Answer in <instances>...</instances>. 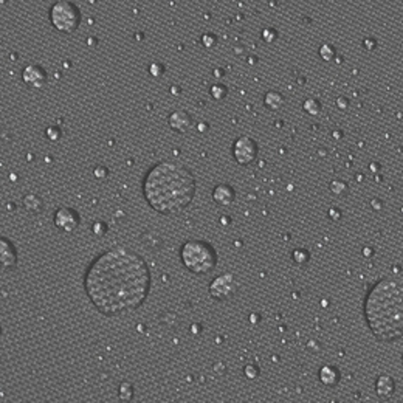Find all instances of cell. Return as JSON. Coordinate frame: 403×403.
<instances>
[{"instance_id":"cell-12","label":"cell","mask_w":403,"mask_h":403,"mask_svg":"<svg viewBox=\"0 0 403 403\" xmlns=\"http://www.w3.org/2000/svg\"><path fill=\"white\" fill-rule=\"evenodd\" d=\"M234 199H236V191H234L233 186H229L226 183H219L217 186H214V190H212V200L217 205L228 206V205L233 203Z\"/></svg>"},{"instance_id":"cell-20","label":"cell","mask_w":403,"mask_h":403,"mask_svg":"<svg viewBox=\"0 0 403 403\" xmlns=\"http://www.w3.org/2000/svg\"><path fill=\"white\" fill-rule=\"evenodd\" d=\"M292 259H293V261H295L298 265H306V264L309 262V259H310V254H309V251L304 250V248H296V250H293V253H292Z\"/></svg>"},{"instance_id":"cell-26","label":"cell","mask_w":403,"mask_h":403,"mask_svg":"<svg viewBox=\"0 0 403 403\" xmlns=\"http://www.w3.org/2000/svg\"><path fill=\"white\" fill-rule=\"evenodd\" d=\"M202 44H203V47H206V48H211L217 44V37H215V34H212V33H205L203 36H202Z\"/></svg>"},{"instance_id":"cell-14","label":"cell","mask_w":403,"mask_h":403,"mask_svg":"<svg viewBox=\"0 0 403 403\" xmlns=\"http://www.w3.org/2000/svg\"><path fill=\"white\" fill-rule=\"evenodd\" d=\"M318 377H320V382H321L323 385L329 386V388L337 386V385L340 383V379H341L340 371H338L335 366H329V365H326V366H323V368L320 369Z\"/></svg>"},{"instance_id":"cell-34","label":"cell","mask_w":403,"mask_h":403,"mask_svg":"<svg viewBox=\"0 0 403 403\" xmlns=\"http://www.w3.org/2000/svg\"><path fill=\"white\" fill-rule=\"evenodd\" d=\"M212 75H214L215 78H222V76H223V70H217V68H215V70L212 71Z\"/></svg>"},{"instance_id":"cell-22","label":"cell","mask_w":403,"mask_h":403,"mask_svg":"<svg viewBox=\"0 0 403 403\" xmlns=\"http://www.w3.org/2000/svg\"><path fill=\"white\" fill-rule=\"evenodd\" d=\"M132 396H134V388H132V385L123 383V385L120 386V399H121L123 402H129V400L132 399Z\"/></svg>"},{"instance_id":"cell-3","label":"cell","mask_w":403,"mask_h":403,"mask_svg":"<svg viewBox=\"0 0 403 403\" xmlns=\"http://www.w3.org/2000/svg\"><path fill=\"white\" fill-rule=\"evenodd\" d=\"M365 318L377 340L390 343L403 337V281L383 278L365 299Z\"/></svg>"},{"instance_id":"cell-35","label":"cell","mask_w":403,"mask_h":403,"mask_svg":"<svg viewBox=\"0 0 403 403\" xmlns=\"http://www.w3.org/2000/svg\"><path fill=\"white\" fill-rule=\"evenodd\" d=\"M402 365H403V355H402Z\"/></svg>"},{"instance_id":"cell-1","label":"cell","mask_w":403,"mask_h":403,"mask_svg":"<svg viewBox=\"0 0 403 403\" xmlns=\"http://www.w3.org/2000/svg\"><path fill=\"white\" fill-rule=\"evenodd\" d=\"M151 270L135 250L112 247L96 256L84 275V290L104 316L138 309L151 292Z\"/></svg>"},{"instance_id":"cell-31","label":"cell","mask_w":403,"mask_h":403,"mask_svg":"<svg viewBox=\"0 0 403 403\" xmlns=\"http://www.w3.org/2000/svg\"><path fill=\"white\" fill-rule=\"evenodd\" d=\"M363 47L365 48H368V50H374L377 47V40L376 39H371V37H368V39H365L363 40Z\"/></svg>"},{"instance_id":"cell-7","label":"cell","mask_w":403,"mask_h":403,"mask_svg":"<svg viewBox=\"0 0 403 403\" xmlns=\"http://www.w3.org/2000/svg\"><path fill=\"white\" fill-rule=\"evenodd\" d=\"M257 152H259L257 143L247 135L239 137L233 145V157H234V160L242 166L251 165L256 160Z\"/></svg>"},{"instance_id":"cell-21","label":"cell","mask_w":403,"mask_h":403,"mask_svg":"<svg viewBox=\"0 0 403 403\" xmlns=\"http://www.w3.org/2000/svg\"><path fill=\"white\" fill-rule=\"evenodd\" d=\"M320 56H321V59L323 61H332L334 57L337 56V50L334 45H330V44H323L320 47Z\"/></svg>"},{"instance_id":"cell-29","label":"cell","mask_w":403,"mask_h":403,"mask_svg":"<svg viewBox=\"0 0 403 403\" xmlns=\"http://www.w3.org/2000/svg\"><path fill=\"white\" fill-rule=\"evenodd\" d=\"M107 174H109V171H107L104 166H98V168L93 171V176H95L98 180H103V179H106V177H107Z\"/></svg>"},{"instance_id":"cell-5","label":"cell","mask_w":403,"mask_h":403,"mask_svg":"<svg viewBox=\"0 0 403 403\" xmlns=\"http://www.w3.org/2000/svg\"><path fill=\"white\" fill-rule=\"evenodd\" d=\"M50 22L61 33H73L81 25L79 8L68 0H59L50 8Z\"/></svg>"},{"instance_id":"cell-11","label":"cell","mask_w":403,"mask_h":403,"mask_svg":"<svg viewBox=\"0 0 403 403\" xmlns=\"http://www.w3.org/2000/svg\"><path fill=\"white\" fill-rule=\"evenodd\" d=\"M0 256H2V267L5 270H11L17 267V251L16 247L12 245L11 240L6 237L0 239Z\"/></svg>"},{"instance_id":"cell-30","label":"cell","mask_w":403,"mask_h":403,"mask_svg":"<svg viewBox=\"0 0 403 403\" xmlns=\"http://www.w3.org/2000/svg\"><path fill=\"white\" fill-rule=\"evenodd\" d=\"M337 106H338V109L346 110L348 106H349V99H348L346 96H340V98L337 99Z\"/></svg>"},{"instance_id":"cell-19","label":"cell","mask_w":403,"mask_h":403,"mask_svg":"<svg viewBox=\"0 0 403 403\" xmlns=\"http://www.w3.org/2000/svg\"><path fill=\"white\" fill-rule=\"evenodd\" d=\"M212 99L215 101H220V99H225L226 95H228V87L226 85H223L222 82H215L211 85V90H209Z\"/></svg>"},{"instance_id":"cell-24","label":"cell","mask_w":403,"mask_h":403,"mask_svg":"<svg viewBox=\"0 0 403 403\" xmlns=\"http://www.w3.org/2000/svg\"><path fill=\"white\" fill-rule=\"evenodd\" d=\"M45 135H47V138L50 141H59L61 137H62V132H61V129L57 126H50V127H47Z\"/></svg>"},{"instance_id":"cell-15","label":"cell","mask_w":403,"mask_h":403,"mask_svg":"<svg viewBox=\"0 0 403 403\" xmlns=\"http://www.w3.org/2000/svg\"><path fill=\"white\" fill-rule=\"evenodd\" d=\"M264 104L267 109L270 110H279L284 104H285V98L282 93L279 92H275V90H270L265 93L264 96Z\"/></svg>"},{"instance_id":"cell-23","label":"cell","mask_w":403,"mask_h":403,"mask_svg":"<svg viewBox=\"0 0 403 403\" xmlns=\"http://www.w3.org/2000/svg\"><path fill=\"white\" fill-rule=\"evenodd\" d=\"M165 71H166V68H165V65H163L162 62H152V64L149 65V73H151V76H154V78H160V76H163V75H165Z\"/></svg>"},{"instance_id":"cell-33","label":"cell","mask_w":403,"mask_h":403,"mask_svg":"<svg viewBox=\"0 0 403 403\" xmlns=\"http://www.w3.org/2000/svg\"><path fill=\"white\" fill-rule=\"evenodd\" d=\"M208 129H209L208 123H199V132H206Z\"/></svg>"},{"instance_id":"cell-4","label":"cell","mask_w":403,"mask_h":403,"mask_svg":"<svg viewBox=\"0 0 403 403\" xmlns=\"http://www.w3.org/2000/svg\"><path fill=\"white\" fill-rule=\"evenodd\" d=\"M180 259L194 275H208L217 265V253L205 240H186L180 247Z\"/></svg>"},{"instance_id":"cell-27","label":"cell","mask_w":403,"mask_h":403,"mask_svg":"<svg viewBox=\"0 0 403 403\" xmlns=\"http://www.w3.org/2000/svg\"><path fill=\"white\" fill-rule=\"evenodd\" d=\"M92 231H93L96 236H104V234L107 233V225H106L104 222L98 220V222H95V223L92 225Z\"/></svg>"},{"instance_id":"cell-10","label":"cell","mask_w":403,"mask_h":403,"mask_svg":"<svg viewBox=\"0 0 403 403\" xmlns=\"http://www.w3.org/2000/svg\"><path fill=\"white\" fill-rule=\"evenodd\" d=\"M168 124L172 131L185 134L193 127V117L191 113L186 110H174L168 117Z\"/></svg>"},{"instance_id":"cell-17","label":"cell","mask_w":403,"mask_h":403,"mask_svg":"<svg viewBox=\"0 0 403 403\" xmlns=\"http://www.w3.org/2000/svg\"><path fill=\"white\" fill-rule=\"evenodd\" d=\"M302 109H304L309 115L315 117V115H320L321 110H323V106L320 103V99L316 98H307L304 103H302Z\"/></svg>"},{"instance_id":"cell-9","label":"cell","mask_w":403,"mask_h":403,"mask_svg":"<svg viewBox=\"0 0 403 403\" xmlns=\"http://www.w3.org/2000/svg\"><path fill=\"white\" fill-rule=\"evenodd\" d=\"M22 79L28 87L42 89L47 84V71L44 70V67L36 64L26 65L22 71Z\"/></svg>"},{"instance_id":"cell-28","label":"cell","mask_w":403,"mask_h":403,"mask_svg":"<svg viewBox=\"0 0 403 403\" xmlns=\"http://www.w3.org/2000/svg\"><path fill=\"white\" fill-rule=\"evenodd\" d=\"M243 374H245V377L247 379H257L259 376V368L256 365H247L245 369H243Z\"/></svg>"},{"instance_id":"cell-8","label":"cell","mask_w":403,"mask_h":403,"mask_svg":"<svg viewBox=\"0 0 403 403\" xmlns=\"http://www.w3.org/2000/svg\"><path fill=\"white\" fill-rule=\"evenodd\" d=\"M53 222L54 225L65 233H71L79 226L81 223V215L76 209L70 208V206H61L54 211L53 215Z\"/></svg>"},{"instance_id":"cell-6","label":"cell","mask_w":403,"mask_h":403,"mask_svg":"<svg viewBox=\"0 0 403 403\" xmlns=\"http://www.w3.org/2000/svg\"><path fill=\"white\" fill-rule=\"evenodd\" d=\"M237 292V282L231 273H223V275L214 278L209 284V295L215 301H225L231 298Z\"/></svg>"},{"instance_id":"cell-25","label":"cell","mask_w":403,"mask_h":403,"mask_svg":"<svg viewBox=\"0 0 403 403\" xmlns=\"http://www.w3.org/2000/svg\"><path fill=\"white\" fill-rule=\"evenodd\" d=\"M278 31L275 30V28H265V30L262 31V39L267 42V44H273L276 39H278Z\"/></svg>"},{"instance_id":"cell-32","label":"cell","mask_w":403,"mask_h":403,"mask_svg":"<svg viewBox=\"0 0 403 403\" xmlns=\"http://www.w3.org/2000/svg\"><path fill=\"white\" fill-rule=\"evenodd\" d=\"M329 215H330V217H332L334 220H338V219L341 217V212H340L338 209H335V208H332V209H330V211H329Z\"/></svg>"},{"instance_id":"cell-2","label":"cell","mask_w":403,"mask_h":403,"mask_svg":"<svg viewBox=\"0 0 403 403\" xmlns=\"http://www.w3.org/2000/svg\"><path fill=\"white\" fill-rule=\"evenodd\" d=\"M196 177L185 165L163 160L154 165L143 180V196L157 212L171 215L188 208L196 196Z\"/></svg>"},{"instance_id":"cell-16","label":"cell","mask_w":403,"mask_h":403,"mask_svg":"<svg viewBox=\"0 0 403 403\" xmlns=\"http://www.w3.org/2000/svg\"><path fill=\"white\" fill-rule=\"evenodd\" d=\"M23 206L31 211V212H40L44 209V200H42L37 194H26L23 197Z\"/></svg>"},{"instance_id":"cell-18","label":"cell","mask_w":403,"mask_h":403,"mask_svg":"<svg viewBox=\"0 0 403 403\" xmlns=\"http://www.w3.org/2000/svg\"><path fill=\"white\" fill-rule=\"evenodd\" d=\"M329 188H330V191H332L338 197L348 196V193H349V185L344 182V180H334V182H330Z\"/></svg>"},{"instance_id":"cell-13","label":"cell","mask_w":403,"mask_h":403,"mask_svg":"<svg viewBox=\"0 0 403 403\" xmlns=\"http://www.w3.org/2000/svg\"><path fill=\"white\" fill-rule=\"evenodd\" d=\"M376 393L382 399H391L396 393V382L388 374H382L376 380Z\"/></svg>"}]
</instances>
